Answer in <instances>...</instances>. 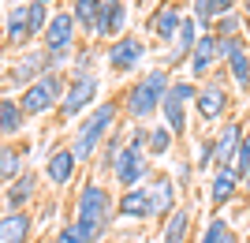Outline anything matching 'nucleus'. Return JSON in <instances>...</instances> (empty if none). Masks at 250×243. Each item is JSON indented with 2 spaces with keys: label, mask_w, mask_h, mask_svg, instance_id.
<instances>
[{
  "label": "nucleus",
  "mask_w": 250,
  "mask_h": 243,
  "mask_svg": "<svg viewBox=\"0 0 250 243\" xmlns=\"http://www.w3.org/2000/svg\"><path fill=\"white\" fill-rule=\"evenodd\" d=\"M198 243H239V236H235V228H231L220 213H213V217L206 221V228H202Z\"/></svg>",
  "instance_id": "393cba45"
},
{
  "label": "nucleus",
  "mask_w": 250,
  "mask_h": 243,
  "mask_svg": "<svg viewBox=\"0 0 250 243\" xmlns=\"http://www.w3.org/2000/svg\"><path fill=\"white\" fill-rule=\"evenodd\" d=\"M194 97H198V86H194V83L176 79V83L168 86L161 109H165V127L172 131V135H183V127H187V105L194 101Z\"/></svg>",
  "instance_id": "39448f33"
},
{
  "label": "nucleus",
  "mask_w": 250,
  "mask_h": 243,
  "mask_svg": "<svg viewBox=\"0 0 250 243\" xmlns=\"http://www.w3.org/2000/svg\"><path fill=\"white\" fill-rule=\"evenodd\" d=\"M30 199H34V172L15 176L11 187L4 191V206H8V210H26V202H30Z\"/></svg>",
  "instance_id": "4be33fe9"
},
{
  "label": "nucleus",
  "mask_w": 250,
  "mask_h": 243,
  "mask_svg": "<svg viewBox=\"0 0 250 243\" xmlns=\"http://www.w3.org/2000/svg\"><path fill=\"white\" fill-rule=\"evenodd\" d=\"M45 176H49V183H56V187L71 183V176H75V154H71V150H52L49 161H45Z\"/></svg>",
  "instance_id": "a211bd4d"
},
{
  "label": "nucleus",
  "mask_w": 250,
  "mask_h": 243,
  "mask_svg": "<svg viewBox=\"0 0 250 243\" xmlns=\"http://www.w3.org/2000/svg\"><path fill=\"white\" fill-rule=\"evenodd\" d=\"M194 165H198V169H209V165H213V138H206V142L198 146V157H194Z\"/></svg>",
  "instance_id": "f704fd0d"
},
{
  "label": "nucleus",
  "mask_w": 250,
  "mask_h": 243,
  "mask_svg": "<svg viewBox=\"0 0 250 243\" xmlns=\"http://www.w3.org/2000/svg\"><path fill=\"white\" fill-rule=\"evenodd\" d=\"M235 191H239V176L231 169H217L213 180H209V202H213V210H224L235 199Z\"/></svg>",
  "instance_id": "dca6fc26"
},
{
  "label": "nucleus",
  "mask_w": 250,
  "mask_h": 243,
  "mask_svg": "<svg viewBox=\"0 0 250 243\" xmlns=\"http://www.w3.org/2000/svg\"><path fill=\"white\" fill-rule=\"evenodd\" d=\"M131 146H138V150L149 146V127H146V124H138V127H135V135H131Z\"/></svg>",
  "instance_id": "c9c22d12"
},
{
  "label": "nucleus",
  "mask_w": 250,
  "mask_h": 243,
  "mask_svg": "<svg viewBox=\"0 0 250 243\" xmlns=\"http://www.w3.org/2000/svg\"><path fill=\"white\" fill-rule=\"evenodd\" d=\"M22 109H19V101H8V97H0V131L4 135H15L22 127Z\"/></svg>",
  "instance_id": "bb28decb"
},
{
  "label": "nucleus",
  "mask_w": 250,
  "mask_h": 243,
  "mask_svg": "<svg viewBox=\"0 0 250 243\" xmlns=\"http://www.w3.org/2000/svg\"><path fill=\"white\" fill-rule=\"evenodd\" d=\"M26 34H30V22H26V4H19V8L8 15V42L19 45Z\"/></svg>",
  "instance_id": "c85d7f7f"
},
{
  "label": "nucleus",
  "mask_w": 250,
  "mask_h": 243,
  "mask_svg": "<svg viewBox=\"0 0 250 243\" xmlns=\"http://www.w3.org/2000/svg\"><path fill=\"white\" fill-rule=\"evenodd\" d=\"M194 45H198V19H183V26H179V34H176V42H172V53H168V64L190 60Z\"/></svg>",
  "instance_id": "6ab92c4d"
},
{
  "label": "nucleus",
  "mask_w": 250,
  "mask_h": 243,
  "mask_svg": "<svg viewBox=\"0 0 250 243\" xmlns=\"http://www.w3.org/2000/svg\"><path fill=\"white\" fill-rule=\"evenodd\" d=\"M49 71H56L49 53H26L19 64H15V67H11V83H26V86H34L42 75H49Z\"/></svg>",
  "instance_id": "9d476101"
},
{
  "label": "nucleus",
  "mask_w": 250,
  "mask_h": 243,
  "mask_svg": "<svg viewBox=\"0 0 250 243\" xmlns=\"http://www.w3.org/2000/svg\"><path fill=\"white\" fill-rule=\"evenodd\" d=\"M194 109H198L202 120H217L224 116V109H228V90L220 83H206L198 90V97H194Z\"/></svg>",
  "instance_id": "4468645a"
},
{
  "label": "nucleus",
  "mask_w": 250,
  "mask_h": 243,
  "mask_svg": "<svg viewBox=\"0 0 250 243\" xmlns=\"http://www.w3.org/2000/svg\"><path fill=\"white\" fill-rule=\"evenodd\" d=\"M228 11H235V0H194V19L198 22H217L220 15H228Z\"/></svg>",
  "instance_id": "a878e982"
},
{
  "label": "nucleus",
  "mask_w": 250,
  "mask_h": 243,
  "mask_svg": "<svg viewBox=\"0 0 250 243\" xmlns=\"http://www.w3.org/2000/svg\"><path fill=\"white\" fill-rule=\"evenodd\" d=\"M220 60V53H217V34H198V45H194V53H190V60H187V67H190V75L194 79H206L209 71H213V64Z\"/></svg>",
  "instance_id": "9b49d317"
},
{
  "label": "nucleus",
  "mask_w": 250,
  "mask_h": 243,
  "mask_svg": "<svg viewBox=\"0 0 250 243\" xmlns=\"http://www.w3.org/2000/svg\"><path fill=\"white\" fill-rule=\"evenodd\" d=\"M142 56H146V49H142L138 38H120L112 45V53H108V64H112L116 71H131V67L142 64Z\"/></svg>",
  "instance_id": "f3484780"
},
{
  "label": "nucleus",
  "mask_w": 250,
  "mask_h": 243,
  "mask_svg": "<svg viewBox=\"0 0 250 243\" xmlns=\"http://www.w3.org/2000/svg\"><path fill=\"white\" fill-rule=\"evenodd\" d=\"M71 42H75V15L71 11H56L49 19V26H45V53L52 56V64H60L71 53Z\"/></svg>",
  "instance_id": "423d86ee"
},
{
  "label": "nucleus",
  "mask_w": 250,
  "mask_h": 243,
  "mask_svg": "<svg viewBox=\"0 0 250 243\" xmlns=\"http://www.w3.org/2000/svg\"><path fill=\"white\" fill-rule=\"evenodd\" d=\"M75 26H83L86 34H97V26H101V0H75Z\"/></svg>",
  "instance_id": "b1692460"
},
{
  "label": "nucleus",
  "mask_w": 250,
  "mask_h": 243,
  "mask_svg": "<svg viewBox=\"0 0 250 243\" xmlns=\"http://www.w3.org/2000/svg\"><path fill=\"white\" fill-rule=\"evenodd\" d=\"M116 217H124V221H149V217H157L149 187H131V191H124V195H120V202H116Z\"/></svg>",
  "instance_id": "1a4fd4ad"
},
{
  "label": "nucleus",
  "mask_w": 250,
  "mask_h": 243,
  "mask_svg": "<svg viewBox=\"0 0 250 243\" xmlns=\"http://www.w3.org/2000/svg\"><path fill=\"white\" fill-rule=\"evenodd\" d=\"M168 146H172V131H168V127H149V146H146V154L161 157V154H168Z\"/></svg>",
  "instance_id": "2f4dec72"
},
{
  "label": "nucleus",
  "mask_w": 250,
  "mask_h": 243,
  "mask_svg": "<svg viewBox=\"0 0 250 243\" xmlns=\"http://www.w3.org/2000/svg\"><path fill=\"white\" fill-rule=\"evenodd\" d=\"M38 4H49V0H38Z\"/></svg>",
  "instance_id": "ea45409f"
},
{
  "label": "nucleus",
  "mask_w": 250,
  "mask_h": 243,
  "mask_svg": "<svg viewBox=\"0 0 250 243\" xmlns=\"http://www.w3.org/2000/svg\"><path fill=\"white\" fill-rule=\"evenodd\" d=\"M243 19H247V26H250V0H243Z\"/></svg>",
  "instance_id": "4c0bfd02"
},
{
  "label": "nucleus",
  "mask_w": 250,
  "mask_h": 243,
  "mask_svg": "<svg viewBox=\"0 0 250 243\" xmlns=\"http://www.w3.org/2000/svg\"><path fill=\"white\" fill-rule=\"evenodd\" d=\"M127 19V4L124 0H101V26H97V38H116L124 30Z\"/></svg>",
  "instance_id": "412c9836"
},
{
  "label": "nucleus",
  "mask_w": 250,
  "mask_h": 243,
  "mask_svg": "<svg viewBox=\"0 0 250 243\" xmlns=\"http://www.w3.org/2000/svg\"><path fill=\"white\" fill-rule=\"evenodd\" d=\"M247 243H250V240H247Z\"/></svg>",
  "instance_id": "a19ab883"
},
{
  "label": "nucleus",
  "mask_w": 250,
  "mask_h": 243,
  "mask_svg": "<svg viewBox=\"0 0 250 243\" xmlns=\"http://www.w3.org/2000/svg\"><path fill=\"white\" fill-rule=\"evenodd\" d=\"M63 94H67L63 75L60 71H49V75H42L34 86H26V94L19 97V109H22V116H38V112H45L49 105L63 101Z\"/></svg>",
  "instance_id": "20e7f679"
},
{
  "label": "nucleus",
  "mask_w": 250,
  "mask_h": 243,
  "mask_svg": "<svg viewBox=\"0 0 250 243\" xmlns=\"http://www.w3.org/2000/svg\"><path fill=\"white\" fill-rule=\"evenodd\" d=\"M243 26H247L243 11H228V15H220V19H217V38H239Z\"/></svg>",
  "instance_id": "c756f323"
},
{
  "label": "nucleus",
  "mask_w": 250,
  "mask_h": 243,
  "mask_svg": "<svg viewBox=\"0 0 250 243\" xmlns=\"http://www.w3.org/2000/svg\"><path fill=\"white\" fill-rule=\"evenodd\" d=\"M179 26H183V11H179V4H161L157 15H153V22H149V34L161 38V42H176Z\"/></svg>",
  "instance_id": "2eb2a0df"
},
{
  "label": "nucleus",
  "mask_w": 250,
  "mask_h": 243,
  "mask_svg": "<svg viewBox=\"0 0 250 243\" xmlns=\"http://www.w3.org/2000/svg\"><path fill=\"white\" fill-rule=\"evenodd\" d=\"M168 71H161V67H153V71L142 79V83L127 94V112L135 120H149L161 109V101H165V94H168Z\"/></svg>",
  "instance_id": "7ed1b4c3"
},
{
  "label": "nucleus",
  "mask_w": 250,
  "mask_h": 243,
  "mask_svg": "<svg viewBox=\"0 0 250 243\" xmlns=\"http://www.w3.org/2000/svg\"><path fill=\"white\" fill-rule=\"evenodd\" d=\"M34 243H56V240H52V236H42V240H34Z\"/></svg>",
  "instance_id": "58836bf2"
},
{
  "label": "nucleus",
  "mask_w": 250,
  "mask_h": 243,
  "mask_svg": "<svg viewBox=\"0 0 250 243\" xmlns=\"http://www.w3.org/2000/svg\"><path fill=\"white\" fill-rule=\"evenodd\" d=\"M239 187H243V191H247V199H250V169H247V172H243V180H239Z\"/></svg>",
  "instance_id": "e433bc0d"
},
{
  "label": "nucleus",
  "mask_w": 250,
  "mask_h": 243,
  "mask_svg": "<svg viewBox=\"0 0 250 243\" xmlns=\"http://www.w3.org/2000/svg\"><path fill=\"white\" fill-rule=\"evenodd\" d=\"M146 187H149V195H153L157 217H168V213L176 210V180H172V176H153Z\"/></svg>",
  "instance_id": "aec40b11"
},
{
  "label": "nucleus",
  "mask_w": 250,
  "mask_h": 243,
  "mask_svg": "<svg viewBox=\"0 0 250 243\" xmlns=\"http://www.w3.org/2000/svg\"><path fill=\"white\" fill-rule=\"evenodd\" d=\"M49 8H45V4H38V0H34V4H26V22H30V34H45V26H49Z\"/></svg>",
  "instance_id": "7c9ffc66"
},
{
  "label": "nucleus",
  "mask_w": 250,
  "mask_h": 243,
  "mask_svg": "<svg viewBox=\"0 0 250 243\" xmlns=\"http://www.w3.org/2000/svg\"><path fill=\"white\" fill-rule=\"evenodd\" d=\"M94 94H97V79L90 75V79H75L71 86H67V94H63V101H60V109H63V116L71 120V116H79L90 101H94Z\"/></svg>",
  "instance_id": "f8f14e48"
},
{
  "label": "nucleus",
  "mask_w": 250,
  "mask_h": 243,
  "mask_svg": "<svg viewBox=\"0 0 250 243\" xmlns=\"http://www.w3.org/2000/svg\"><path fill=\"white\" fill-rule=\"evenodd\" d=\"M116 183L124 191L131 187H142V180L149 176V165H146V150H138V146H124L120 150V157H116V169H112Z\"/></svg>",
  "instance_id": "0eeeda50"
},
{
  "label": "nucleus",
  "mask_w": 250,
  "mask_h": 243,
  "mask_svg": "<svg viewBox=\"0 0 250 243\" xmlns=\"http://www.w3.org/2000/svg\"><path fill=\"white\" fill-rule=\"evenodd\" d=\"M34 228V217L26 210H8L0 213V243H26Z\"/></svg>",
  "instance_id": "ddd939ff"
},
{
  "label": "nucleus",
  "mask_w": 250,
  "mask_h": 243,
  "mask_svg": "<svg viewBox=\"0 0 250 243\" xmlns=\"http://www.w3.org/2000/svg\"><path fill=\"white\" fill-rule=\"evenodd\" d=\"M56 243H86L83 236H79V228H75V221H67V224H60L56 228V236H52Z\"/></svg>",
  "instance_id": "72a5a7b5"
},
{
  "label": "nucleus",
  "mask_w": 250,
  "mask_h": 243,
  "mask_svg": "<svg viewBox=\"0 0 250 243\" xmlns=\"http://www.w3.org/2000/svg\"><path fill=\"white\" fill-rule=\"evenodd\" d=\"M116 112H120V109H116L112 101H104V105H97L94 112L86 116V124H79V135H75V142H71L75 161H90V157H94L97 142H101L104 135H112Z\"/></svg>",
  "instance_id": "f03ea898"
},
{
  "label": "nucleus",
  "mask_w": 250,
  "mask_h": 243,
  "mask_svg": "<svg viewBox=\"0 0 250 243\" xmlns=\"http://www.w3.org/2000/svg\"><path fill=\"white\" fill-rule=\"evenodd\" d=\"M112 217H116V206H112L108 187H101V183H83V187H79V199H75V228H79V236H83L86 243H97L108 232Z\"/></svg>",
  "instance_id": "f257e3e1"
},
{
  "label": "nucleus",
  "mask_w": 250,
  "mask_h": 243,
  "mask_svg": "<svg viewBox=\"0 0 250 243\" xmlns=\"http://www.w3.org/2000/svg\"><path fill=\"white\" fill-rule=\"evenodd\" d=\"M190 240V210H172L165 221V236H161V243H183Z\"/></svg>",
  "instance_id": "5701e85b"
},
{
  "label": "nucleus",
  "mask_w": 250,
  "mask_h": 243,
  "mask_svg": "<svg viewBox=\"0 0 250 243\" xmlns=\"http://www.w3.org/2000/svg\"><path fill=\"white\" fill-rule=\"evenodd\" d=\"M250 169V131H247V138H243V146H239V154H235V165H231V172L243 180V172Z\"/></svg>",
  "instance_id": "473e14b6"
},
{
  "label": "nucleus",
  "mask_w": 250,
  "mask_h": 243,
  "mask_svg": "<svg viewBox=\"0 0 250 243\" xmlns=\"http://www.w3.org/2000/svg\"><path fill=\"white\" fill-rule=\"evenodd\" d=\"M22 150L19 146H0V180H15L22 176Z\"/></svg>",
  "instance_id": "cd10ccee"
},
{
  "label": "nucleus",
  "mask_w": 250,
  "mask_h": 243,
  "mask_svg": "<svg viewBox=\"0 0 250 243\" xmlns=\"http://www.w3.org/2000/svg\"><path fill=\"white\" fill-rule=\"evenodd\" d=\"M243 138H247V127L239 120H228L220 127V135L213 138V169H231L235 165V154H239Z\"/></svg>",
  "instance_id": "6e6552de"
}]
</instances>
